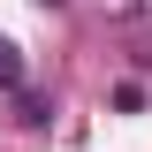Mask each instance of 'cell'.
I'll use <instances>...</instances> for the list:
<instances>
[{
	"label": "cell",
	"mask_w": 152,
	"mask_h": 152,
	"mask_svg": "<svg viewBox=\"0 0 152 152\" xmlns=\"http://www.w3.org/2000/svg\"><path fill=\"white\" fill-rule=\"evenodd\" d=\"M0 91H23V53L0 38Z\"/></svg>",
	"instance_id": "6da1fadb"
}]
</instances>
